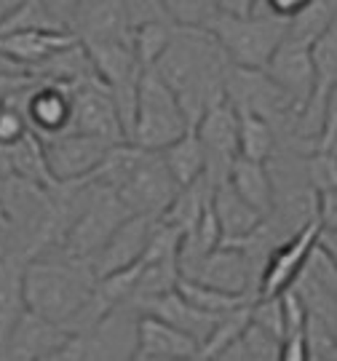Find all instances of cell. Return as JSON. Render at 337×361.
<instances>
[{
    "label": "cell",
    "mask_w": 337,
    "mask_h": 361,
    "mask_svg": "<svg viewBox=\"0 0 337 361\" xmlns=\"http://www.w3.org/2000/svg\"><path fill=\"white\" fill-rule=\"evenodd\" d=\"M316 233H319V222L313 219L302 231L292 233L281 244L273 246L268 259H265V265H262V273H259L257 297L278 295V292H284L286 286L295 281V276L300 273L302 262H305L308 252H311L313 241H316Z\"/></svg>",
    "instance_id": "obj_14"
},
{
    "label": "cell",
    "mask_w": 337,
    "mask_h": 361,
    "mask_svg": "<svg viewBox=\"0 0 337 361\" xmlns=\"http://www.w3.org/2000/svg\"><path fill=\"white\" fill-rule=\"evenodd\" d=\"M335 153L329 150H311L302 155V169H305V180L313 190H326L337 188V166Z\"/></svg>",
    "instance_id": "obj_33"
},
{
    "label": "cell",
    "mask_w": 337,
    "mask_h": 361,
    "mask_svg": "<svg viewBox=\"0 0 337 361\" xmlns=\"http://www.w3.org/2000/svg\"><path fill=\"white\" fill-rule=\"evenodd\" d=\"M212 212H214L217 225H220V241L244 238L262 222V217L235 193L233 185L228 180L217 182L212 188Z\"/></svg>",
    "instance_id": "obj_21"
},
{
    "label": "cell",
    "mask_w": 337,
    "mask_h": 361,
    "mask_svg": "<svg viewBox=\"0 0 337 361\" xmlns=\"http://www.w3.org/2000/svg\"><path fill=\"white\" fill-rule=\"evenodd\" d=\"M195 134L204 147V174L212 185L228 180V171L238 155V126L235 110L228 99L212 104L193 123Z\"/></svg>",
    "instance_id": "obj_8"
},
{
    "label": "cell",
    "mask_w": 337,
    "mask_h": 361,
    "mask_svg": "<svg viewBox=\"0 0 337 361\" xmlns=\"http://www.w3.org/2000/svg\"><path fill=\"white\" fill-rule=\"evenodd\" d=\"M177 265H180V279H190L225 292L257 297L259 268L233 244H217L207 255L182 259Z\"/></svg>",
    "instance_id": "obj_7"
},
{
    "label": "cell",
    "mask_w": 337,
    "mask_h": 361,
    "mask_svg": "<svg viewBox=\"0 0 337 361\" xmlns=\"http://www.w3.org/2000/svg\"><path fill=\"white\" fill-rule=\"evenodd\" d=\"M281 340L249 322L233 343H228L217 361H278Z\"/></svg>",
    "instance_id": "obj_25"
},
{
    "label": "cell",
    "mask_w": 337,
    "mask_h": 361,
    "mask_svg": "<svg viewBox=\"0 0 337 361\" xmlns=\"http://www.w3.org/2000/svg\"><path fill=\"white\" fill-rule=\"evenodd\" d=\"M19 30H62V27L54 22L40 0H22L0 19V35L19 32Z\"/></svg>",
    "instance_id": "obj_31"
},
{
    "label": "cell",
    "mask_w": 337,
    "mask_h": 361,
    "mask_svg": "<svg viewBox=\"0 0 337 361\" xmlns=\"http://www.w3.org/2000/svg\"><path fill=\"white\" fill-rule=\"evenodd\" d=\"M78 40L67 30H19V32H3L0 35V56L11 59L22 67L40 65L59 49Z\"/></svg>",
    "instance_id": "obj_19"
},
{
    "label": "cell",
    "mask_w": 337,
    "mask_h": 361,
    "mask_svg": "<svg viewBox=\"0 0 337 361\" xmlns=\"http://www.w3.org/2000/svg\"><path fill=\"white\" fill-rule=\"evenodd\" d=\"M228 182L233 185L235 193L241 195L259 217H265L273 209L276 188H273L271 169L265 161H252L244 155H235L233 166L228 171Z\"/></svg>",
    "instance_id": "obj_22"
},
{
    "label": "cell",
    "mask_w": 337,
    "mask_h": 361,
    "mask_svg": "<svg viewBox=\"0 0 337 361\" xmlns=\"http://www.w3.org/2000/svg\"><path fill=\"white\" fill-rule=\"evenodd\" d=\"M137 313H150V316H156L161 322L171 324L174 329H180V332H185L188 337H193L195 343H198V348H201V343L209 337L214 322L220 319V316H212V313H204V310L193 308V305L177 292V286L164 292V295L150 297V300L140 302V305H137Z\"/></svg>",
    "instance_id": "obj_17"
},
{
    "label": "cell",
    "mask_w": 337,
    "mask_h": 361,
    "mask_svg": "<svg viewBox=\"0 0 337 361\" xmlns=\"http://www.w3.org/2000/svg\"><path fill=\"white\" fill-rule=\"evenodd\" d=\"M129 214V207L118 198L116 190H110L107 185H102V182H97L91 177L89 195H86L83 207L78 209L75 219L70 222L65 238H62V244H59V249L54 255L56 257L89 262L91 255L107 241V235L116 231Z\"/></svg>",
    "instance_id": "obj_6"
},
{
    "label": "cell",
    "mask_w": 337,
    "mask_h": 361,
    "mask_svg": "<svg viewBox=\"0 0 337 361\" xmlns=\"http://www.w3.org/2000/svg\"><path fill=\"white\" fill-rule=\"evenodd\" d=\"M25 262L16 252L0 255V356L16 322L27 310L25 302Z\"/></svg>",
    "instance_id": "obj_20"
},
{
    "label": "cell",
    "mask_w": 337,
    "mask_h": 361,
    "mask_svg": "<svg viewBox=\"0 0 337 361\" xmlns=\"http://www.w3.org/2000/svg\"><path fill=\"white\" fill-rule=\"evenodd\" d=\"M27 131L22 110L11 102H0V142H13Z\"/></svg>",
    "instance_id": "obj_35"
},
{
    "label": "cell",
    "mask_w": 337,
    "mask_h": 361,
    "mask_svg": "<svg viewBox=\"0 0 337 361\" xmlns=\"http://www.w3.org/2000/svg\"><path fill=\"white\" fill-rule=\"evenodd\" d=\"M156 219L158 217H150V214H129L123 219L116 231L107 235V241L91 255L89 265L94 276L99 279V276L123 271V268L134 265L137 259L142 257Z\"/></svg>",
    "instance_id": "obj_11"
},
{
    "label": "cell",
    "mask_w": 337,
    "mask_h": 361,
    "mask_svg": "<svg viewBox=\"0 0 337 361\" xmlns=\"http://www.w3.org/2000/svg\"><path fill=\"white\" fill-rule=\"evenodd\" d=\"M313 65V89L332 91L337 83V27H326L308 46Z\"/></svg>",
    "instance_id": "obj_28"
},
{
    "label": "cell",
    "mask_w": 337,
    "mask_h": 361,
    "mask_svg": "<svg viewBox=\"0 0 337 361\" xmlns=\"http://www.w3.org/2000/svg\"><path fill=\"white\" fill-rule=\"evenodd\" d=\"M70 32L78 43L131 40V30L123 16V0H78Z\"/></svg>",
    "instance_id": "obj_16"
},
{
    "label": "cell",
    "mask_w": 337,
    "mask_h": 361,
    "mask_svg": "<svg viewBox=\"0 0 337 361\" xmlns=\"http://www.w3.org/2000/svg\"><path fill=\"white\" fill-rule=\"evenodd\" d=\"M134 361H193L198 359V343L171 324L150 313H140L134 322Z\"/></svg>",
    "instance_id": "obj_12"
},
{
    "label": "cell",
    "mask_w": 337,
    "mask_h": 361,
    "mask_svg": "<svg viewBox=\"0 0 337 361\" xmlns=\"http://www.w3.org/2000/svg\"><path fill=\"white\" fill-rule=\"evenodd\" d=\"M209 32L220 43L228 62L238 67H265L286 35V22L271 13H217Z\"/></svg>",
    "instance_id": "obj_5"
},
{
    "label": "cell",
    "mask_w": 337,
    "mask_h": 361,
    "mask_svg": "<svg viewBox=\"0 0 337 361\" xmlns=\"http://www.w3.org/2000/svg\"><path fill=\"white\" fill-rule=\"evenodd\" d=\"M220 13H235V16H244V13L255 11V3L257 0H214Z\"/></svg>",
    "instance_id": "obj_40"
},
{
    "label": "cell",
    "mask_w": 337,
    "mask_h": 361,
    "mask_svg": "<svg viewBox=\"0 0 337 361\" xmlns=\"http://www.w3.org/2000/svg\"><path fill=\"white\" fill-rule=\"evenodd\" d=\"M123 16L129 30L147 22H168L161 0H123Z\"/></svg>",
    "instance_id": "obj_34"
},
{
    "label": "cell",
    "mask_w": 337,
    "mask_h": 361,
    "mask_svg": "<svg viewBox=\"0 0 337 361\" xmlns=\"http://www.w3.org/2000/svg\"><path fill=\"white\" fill-rule=\"evenodd\" d=\"M0 190H3V177H0Z\"/></svg>",
    "instance_id": "obj_41"
},
{
    "label": "cell",
    "mask_w": 337,
    "mask_h": 361,
    "mask_svg": "<svg viewBox=\"0 0 337 361\" xmlns=\"http://www.w3.org/2000/svg\"><path fill=\"white\" fill-rule=\"evenodd\" d=\"M313 0H257L255 3V11L257 13H271V16H278L289 22L292 16H298L302 8H308Z\"/></svg>",
    "instance_id": "obj_37"
},
{
    "label": "cell",
    "mask_w": 337,
    "mask_h": 361,
    "mask_svg": "<svg viewBox=\"0 0 337 361\" xmlns=\"http://www.w3.org/2000/svg\"><path fill=\"white\" fill-rule=\"evenodd\" d=\"M171 22H147L131 30V49L142 67H153L156 59L164 54L168 38H171Z\"/></svg>",
    "instance_id": "obj_30"
},
{
    "label": "cell",
    "mask_w": 337,
    "mask_h": 361,
    "mask_svg": "<svg viewBox=\"0 0 337 361\" xmlns=\"http://www.w3.org/2000/svg\"><path fill=\"white\" fill-rule=\"evenodd\" d=\"M97 276L89 262L67 257H32L25 262V302L30 310L65 326L78 313Z\"/></svg>",
    "instance_id": "obj_3"
},
{
    "label": "cell",
    "mask_w": 337,
    "mask_h": 361,
    "mask_svg": "<svg viewBox=\"0 0 337 361\" xmlns=\"http://www.w3.org/2000/svg\"><path fill=\"white\" fill-rule=\"evenodd\" d=\"M91 177L116 190L131 214L158 217L177 193V182L168 174L161 153L129 140L110 145Z\"/></svg>",
    "instance_id": "obj_2"
},
{
    "label": "cell",
    "mask_w": 337,
    "mask_h": 361,
    "mask_svg": "<svg viewBox=\"0 0 337 361\" xmlns=\"http://www.w3.org/2000/svg\"><path fill=\"white\" fill-rule=\"evenodd\" d=\"M67 129L99 137L110 145L126 140L116 102L110 97V89L102 83V78H86L73 83V110H70Z\"/></svg>",
    "instance_id": "obj_9"
},
{
    "label": "cell",
    "mask_w": 337,
    "mask_h": 361,
    "mask_svg": "<svg viewBox=\"0 0 337 361\" xmlns=\"http://www.w3.org/2000/svg\"><path fill=\"white\" fill-rule=\"evenodd\" d=\"M46 6V11L51 13V19L56 25L70 32V25H73V13H75V6L78 0H40Z\"/></svg>",
    "instance_id": "obj_38"
},
{
    "label": "cell",
    "mask_w": 337,
    "mask_h": 361,
    "mask_svg": "<svg viewBox=\"0 0 337 361\" xmlns=\"http://www.w3.org/2000/svg\"><path fill=\"white\" fill-rule=\"evenodd\" d=\"M13 244V228H11V217L6 207L0 204V255H8Z\"/></svg>",
    "instance_id": "obj_39"
},
{
    "label": "cell",
    "mask_w": 337,
    "mask_h": 361,
    "mask_svg": "<svg viewBox=\"0 0 337 361\" xmlns=\"http://www.w3.org/2000/svg\"><path fill=\"white\" fill-rule=\"evenodd\" d=\"M158 153L164 158L168 174L177 182V188L198 180L204 174V147H201V140H198L193 126L185 131V134H180L174 142L161 147Z\"/></svg>",
    "instance_id": "obj_24"
},
{
    "label": "cell",
    "mask_w": 337,
    "mask_h": 361,
    "mask_svg": "<svg viewBox=\"0 0 337 361\" xmlns=\"http://www.w3.org/2000/svg\"><path fill=\"white\" fill-rule=\"evenodd\" d=\"M0 177L35 182L40 188H51L56 182L49 174L46 158H43V145L35 131L27 129L13 142H0Z\"/></svg>",
    "instance_id": "obj_18"
},
{
    "label": "cell",
    "mask_w": 337,
    "mask_h": 361,
    "mask_svg": "<svg viewBox=\"0 0 337 361\" xmlns=\"http://www.w3.org/2000/svg\"><path fill=\"white\" fill-rule=\"evenodd\" d=\"M235 126H238V155L252 161H271L273 153L278 150V140L265 118L255 113H235Z\"/></svg>",
    "instance_id": "obj_26"
},
{
    "label": "cell",
    "mask_w": 337,
    "mask_h": 361,
    "mask_svg": "<svg viewBox=\"0 0 337 361\" xmlns=\"http://www.w3.org/2000/svg\"><path fill=\"white\" fill-rule=\"evenodd\" d=\"M316 222L319 231L337 233V188L316 190Z\"/></svg>",
    "instance_id": "obj_36"
},
{
    "label": "cell",
    "mask_w": 337,
    "mask_h": 361,
    "mask_svg": "<svg viewBox=\"0 0 337 361\" xmlns=\"http://www.w3.org/2000/svg\"><path fill=\"white\" fill-rule=\"evenodd\" d=\"M168 22L177 27H204L209 30L212 19L220 13L214 0H161Z\"/></svg>",
    "instance_id": "obj_32"
},
{
    "label": "cell",
    "mask_w": 337,
    "mask_h": 361,
    "mask_svg": "<svg viewBox=\"0 0 337 361\" xmlns=\"http://www.w3.org/2000/svg\"><path fill=\"white\" fill-rule=\"evenodd\" d=\"M308 46L311 43H305V40L284 35V40L278 43V49L273 51V56L265 65V73L295 99L298 107L305 104V99L313 91V65Z\"/></svg>",
    "instance_id": "obj_15"
},
{
    "label": "cell",
    "mask_w": 337,
    "mask_h": 361,
    "mask_svg": "<svg viewBox=\"0 0 337 361\" xmlns=\"http://www.w3.org/2000/svg\"><path fill=\"white\" fill-rule=\"evenodd\" d=\"M38 140L43 145V158H46L49 174L56 182L89 177L110 147V142H104L99 137L80 134L73 129H65L51 137H38Z\"/></svg>",
    "instance_id": "obj_10"
},
{
    "label": "cell",
    "mask_w": 337,
    "mask_h": 361,
    "mask_svg": "<svg viewBox=\"0 0 337 361\" xmlns=\"http://www.w3.org/2000/svg\"><path fill=\"white\" fill-rule=\"evenodd\" d=\"M302 337H305V361L337 359V322L305 313Z\"/></svg>",
    "instance_id": "obj_29"
},
{
    "label": "cell",
    "mask_w": 337,
    "mask_h": 361,
    "mask_svg": "<svg viewBox=\"0 0 337 361\" xmlns=\"http://www.w3.org/2000/svg\"><path fill=\"white\" fill-rule=\"evenodd\" d=\"M212 188H214V185L209 182L207 174H201L198 180L177 188L174 198H171L168 207L158 214V219L180 233L190 231L195 225V219L201 217V212H204V209L209 207V201H212Z\"/></svg>",
    "instance_id": "obj_23"
},
{
    "label": "cell",
    "mask_w": 337,
    "mask_h": 361,
    "mask_svg": "<svg viewBox=\"0 0 337 361\" xmlns=\"http://www.w3.org/2000/svg\"><path fill=\"white\" fill-rule=\"evenodd\" d=\"M177 292H180L193 308L204 310V313H212V316H222V313L238 308V305H247V302L255 300L252 295L225 292V289L198 284V281H190V279H180V281H177Z\"/></svg>",
    "instance_id": "obj_27"
},
{
    "label": "cell",
    "mask_w": 337,
    "mask_h": 361,
    "mask_svg": "<svg viewBox=\"0 0 337 361\" xmlns=\"http://www.w3.org/2000/svg\"><path fill=\"white\" fill-rule=\"evenodd\" d=\"M67 332L62 324H54L49 319L38 316L35 310L27 308L22 319L16 322L11 337L3 348L0 359L11 361H56V353L62 350L67 340Z\"/></svg>",
    "instance_id": "obj_13"
},
{
    "label": "cell",
    "mask_w": 337,
    "mask_h": 361,
    "mask_svg": "<svg viewBox=\"0 0 337 361\" xmlns=\"http://www.w3.org/2000/svg\"><path fill=\"white\" fill-rule=\"evenodd\" d=\"M182 104L177 102L174 91L164 83L153 67H145L140 83H137V99H134V116H131L129 142L161 150L168 142H174L180 134L190 129Z\"/></svg>",
    "instance_id": "obj_4"
},
{
    "label": "cell",
    "mask_w": 337,
    "mask_h": 361,
    "mask_svg": "<svg viewBox=\"0 0 337 361\" xmlns=\"http://www.w3.org/2000/svg\"><path fill=\"white\" fill-rule=\"evenodd\" d=\"M228 67V56L209 30L174 25L166 49L156 59L153 70L174 91L188 121L195 123L204 110L225 99Z\"/></svg>",
    "instance_id": "obj_1"
}]
</instances>
